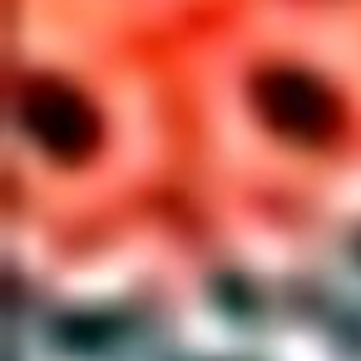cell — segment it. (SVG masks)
<instances>
[{
	"mask_svg": "<svg viewBox=\"0 0 361 361\" xmlns=\"http://www.w3.org/2000/svg\"><path fill=\"white\" fill-rule=\"evenodd\" d=\"M25 119H30V134H35L45 149H55V154L80 149V144H85V129H90L80 99L65 94V90H35V94L25 99Z\"/></svg>",
	"mask_w": 361,
	"mask_h": 361,
	"instance_id": "1",
	"label": "cell"
},
{
	"mask_svg": "<svg viewBox=\"0 0 361 361\" xmlns=\"http://www.w3.org/2000/svg\"><path fill=\"white\" fill-rule=\"evenodd\" d=\"M262 109H267V119H277L292 134H307V129H317L326 119V99L317 94V85H307L297 75H277L262 90Z\"/></svg>",
	"mask_w": 361,
	"mask_h": 361,
	"instance_id": "2",
	"label": "cell"
}]
</instances>
